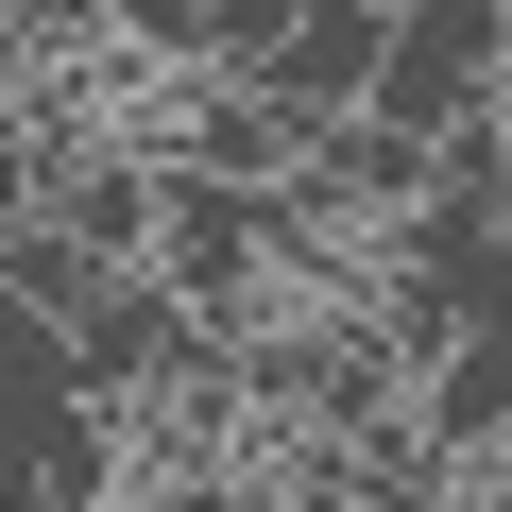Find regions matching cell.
<instances>
[{
  "label": "cell",
  "mask_w": 512,
  "mask_h": 512,
  "mask_svg": "<svg viewBox=\"0 0 512 512\" xmlns=\"http://www.w3.org/2000/svg\"><path fill=\"white\" fill-rule=\"evenodd\" d=\"M18 512H137V410L35 325V410H18Z\"/></svg>",
  "instance_id": "1"
},
{
  "label": "cell",
  "mask_w": 512,
  "mask_h": 512,
  "mask_svg": "<svg viewBox=\"0 0 512 512\" xmlns=\"http://www.w3.org/2000/svg\"><path fill=\"white\" fill-rule=\"evenodd\" d=\"M393 52H410L393 0H308L291 52H274V103L291 120H359V103H393Z\"/></svg>",
  "instance_id": "2"
},
{
  "label": "cell",
  "mask_w": 512,
  "mask_h": 512,
  "mask_svg": "<svg viewBox=\"0 0 512 512\" xmlns=\"http://www.w3.org/2000/svg\"><path fill=\"white\" fill-rule=\"evenodd\" d=\"M137 512H291L256 461H222V478H171V495H137Z\"/></svg>",
  "instance_id": "3"
}]
</instances>
